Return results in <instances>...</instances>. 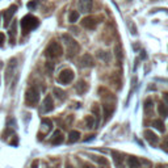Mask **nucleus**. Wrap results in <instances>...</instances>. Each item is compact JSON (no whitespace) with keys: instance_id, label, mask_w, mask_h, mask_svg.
<instances>
[{"instance_id":"34","label":"nucleus","mask_w":168,"mask_h":168,"mask_svg":"<svg viewBox=\"0 0 168 168\" xmlns=\"http://www.w3.org/2000/svg\"><path fill=\"white\" fill-rule=\"evenodd\" d=\"M37 4H38L37 0H33V2H29V3H28V8H29V9H33L34 7H37Z\"/></svg>"},{"instance_id":"3","label":"nucleus","mask_w":168,"mask_h":168,"mask_svg":"<svg viewBox=\"0 0 168 168\" xmlns=\"http://www.w3.org/2000/svg\"><path fill=\"white\" fill-rule=\"evenodd\" d=\"M62 54H63V47H62L60 43L57 42V41H51L50 43H49V46L46 47V50H45V55L50 59L59 58Z\"/></svg>"},{"instance_id":"8","label":"nucleus","mask_w":168,"mask_h":168,"mask_svg":"<svg viewBox=\"0 0 168 168\" xmlns=\"http://www.w3.org/2000/svg\"><path fill=\"white\" fill-rule=\"evenodd\" d=\"M16 11H17V7L15 5V4H12V5L4 12V26H5V28L7 26H9L11 21H12V17L16 13Z\"/></svg>"},{"instance_id":"33","label":"nucleus","mask_w":168,"mask_h":168,"mask_svg":"<svg viewBox=\"0 0 168 168\" xmlns=\"http://www.w3.org/2000/svg\"><path fill=\"white\" fill-rule=\"evenodd\" d=\"M162 150H164L166 152H168V137L163 141V143H162Z\"/></svg>"},{"instance_id":"4","label":"nucleus","mask_w":168,"mask_h":168,"mask_svg":"<svg viewBox=\"0 0 168 168\" xmlns=\"http://www.w3.org/2000/svg\"><path fill=\"white\" fill-rule=\"evenodd\" d=\"M38 101H39V91L36 87H30L25 93V103L29 107H34Z\"/></svg>"},{"instance_id":"22","label":"nucleus","mask_w":168,"mask_h":168,"mask_svg":"<svg viewBox=\"0 0 168 168\" xmlns=\"http://www.w3.org/2000/svg\"><path fill=\"white\" fill-rule=\"evenodd\" d=\"M112 155H113V160H114V163H116L117 166H120L121 163H122V160H123L122 155H121L120 152H117V151H112Z\"/></svg>"},{"instance_id":"21","label":"nucleus","mask_w":168,"mask_h":168,"mask_svg":"<svg viewBox=\"0 0 168 168\" xmlns=\"http://www.w3.org/2000/svg\"><path fill=\"white\" fill-rule=\"evenodd\" d=\"M152 126L155 127L156 130H159V131H160V133H164V131H166L164 122H163L162 120H155V121H152Z\"/></svg>"},{"instance_id":"17","label":"nucleus","mask_w":168,"mask_h":168,"mask_svg":"<svg viewBox=\"0 0 168 168\" xmlns=\"http://www.w3.org/2000/svg\"><path fill=\"white\" fill-rule=\"evenodd\" d=\"M79 138H80V131H78V130L70 131V134H68V143H75V142H78Z\"/></svg>"},{"instance_id":"30","label":"nucleus","mask_w":168,"mask_h":168,"mask_svg":"<svg viewBox=\"0 0 168 168\" xmlns=\"http://www.w3.org/2000/svg\"><path fill=\"white\" fill-rule=\"evenodd\" d=\"M45 68H46V72L49 75H51L53 71H54V63H53V62H47V63L45 64Z\"/></svg>"},{"instance_id":"7","label":"nucleus","mask_w":168,"mask_h":168,"mask_svg":"<svg viewBox=\"0 0 168 168\" xmlns=\"http://www.w3.org/2000/svg\"><path fill=\"white\" fill-rule=\"evenodd\" d=\"M80 24H82L83 28L93 30V29H96L99 21H97V19H96V17H93V16H88V17H84V19L80 21Z\"/></svg>"},{"instance_id":"20","label":"nucleus","mask_w":168,"mask_h":168,"mask_svg":"<svg viewBox=\"0 0 168 168\" xmlns=\"http://www.w3.org/2000/svg\"><path fill=\"white\" fill-rule=\"evenodd\" d=\"M127 164H129L130 168H139L141 162L138 160V158H135V156H130L129 159H127Z\"/></svg>"},{"instance_id":"29","label":"nucleus","mask_w":168,"mask_h":168,"mask_svg":"<svg viewBox=\"0 0 168 168\" xmlns=\"http://www.w3.org/2000/svg\"><path fill=\"white\" fill-rule=\"evenodd\" d=\"M15 36H16V23H13L11 29H9V39L11 42H15Z\"/></svg>"},{"instance_id":"39","label":"nucleus","mask_w":168,"mask_h":168,"mask_svg":"<svg viewBox=\"0 0 168 168\" xmlns=\"http://www.w3.org/2000/svg\"><path fill=\"white\" fill-rule=\"evenodd\" d=\"M156 168H168V164H158Z\"/></svg>"},{"instance_id":"6","label":"nucleus","mask_w":168,"mask_h":168,"mask_svg":"<svg viewBox=\"0 0 168 168\" xmlns=\"http://www.w3.org/2000/svg\"><path fill=\"white\" fill-rule=\"evenodd\" d=\"M16 67H17V59L16 58L9 59V62H8V64H7V68H5V83L11 82V79L13 78V75H15Z\"/></svg>"},{"instance_id":"35","label":"nucleus","mask_w":168,"mask_h":168,"mask_svg":"<svg viewBox=\"0 0 168 168\" xmlns=\"http://www.w3.org/2000/svg\"><path fill=\"white\" fill-rule=\"evenodd\" d=\"M4 39H5V34H3V33H0V45L4 42Z\"/></svg>"},{"instance_id":"25","label":"nucleus","mask_w":168,"mask_h":168,"mask_svg":"<svg viewBox=\"0 0 168 168\" xmlns=\"http://www.w3.org/2000/svg\"><path fill=\"white\" fill-rule=\"evenodd\" d=\"M114 54H116L117 62L118 63H121V60H122V49H121L120 45H116V47H114Z\"/></svg>"},{"instance_id":"15","label":"nucleus","mask_w":168,"mask_h":168,"mask_svg":"<svg viewBox=\"0 0 168 168\" xmlns=\"http://www.w3.org/2000/svg\"><path fill=\"white\" fill-rule=\"evenodd\" d=\"M109 80H110V83H112L114 87L117 88V89H120V88H121V78H120V74H118V72H113V75L110 76Z\"/></svg>"},{"instance_id":"23","label":"nucleus","mask_w":168,"mask_h":168,"mask_svg":"<svg viewBox=\"0 0 168 168\" xmlns=\"http://www.w3.org/2000/svg\"><path fill=\"white\" fill-rule=\"evenodd\" d=\"M79 20V12L78 11H71L70 12V15H68V21L71 24L74 23H76V21Z\"/></svg>"},{"instance_id":"32","label":"nucleus","mask_w":168,"mask_h":168,"mask_svg":"<svg viewBox=\"0 0 168 168\" xmlns=\"http://www.w3.org/2000/svg\"><path fill=\"white\" fill-rule=\"evenodd\" d=\"M92 113H95L97 116V121H100V109H99V105L95 104L93 108H92Z\"/></svg>"},{"instance_id":"31","label":"nucleus","mask_w":168,"mask_h":168,"mask_svg":"<svg viewBox=\"0 0 168 168\" xmlns=\"http://www.w3.org/2000/svg\"><path fill=\"white\" fill-rule=\"evenodd\" d=\"M93 159H95L97 163H99V164H103V166H108V163H109L105 158H97V156H93Z\"/></svg>"},{"instance_id":"9","label":"nucleus","mask_w":168,"mask_h":168,"mask_svg":"<svg viewBox=\"0 0 168 168\" xmlns=\"http://www.w3.org/2000/svg\"><path fill=\"white\" fill-rule=\"evenodd\" d=\"M92 7H93V3L92 0H79V9L83 13H88L92 11Z\"/></svg>"},{"instance_id":"11","label":"nucleus","mask_w":168,"mask_h":168,"mask_svg":"<svg viewBox=\"0 0 168 168\" xmlns=\"http://www.w3.org/2000/svg\"><path fill=\"white\" fill-rule=\"evenodd\" d=\"M63 141H64V137H63V134H62V131L55 130L54 134H53V137H51V144L58 146V144L63 143Z\"/></svg>"},{"instance_id":"14","label":"nucleus","mask_w":168,"mask_h":168,"mask_svg":"<svg viewBox=\"0 0 168 168\" xmlns=\"http://www.w3.org/2000/svg\"><path fill=\"white\" fill-rule=\"evenodd\" d=\"M103 110H104L105 121H107L108 118L110 117V114L113 113V110H114V105H113V104H109V103H104V105H103Z\"/></svg>"},{"instance_id":"26","label":"nucleus","mask_w":168,"mask_h":168,"mask_svg":"<svg viewBox=\"0 0 168 168\" xmlns=\"http://www.w3.org/2000/svg\"><path fill=\"white\" fill-rule=\"evenodd\" d=\"M97 57H99L100 59H103L104 62L110 60V53H107V51H99L97 53Z\"/></svg>"},{"instance_id":"27","label":"nucleus","mask_w":168,"mask_h":168,"mask_svg":"<svg viewBox=\"0 0 168 168\" xmlns=\"http://www.w3.org/2000/svg\"><path fill=\"white\" fill-rule=\"evenodd\" d=\"M86 127H88V129L95 127V118L92 116H87L86 117Z\"/></svg>"},{"instance_id":"18","label":"nucleus","mask_w":168,"mask_h":168,"mask_svg":"<svg viewBox=\"0 0 168 168\" xmlns=\"http://www.w3.org/2000/svg\"><path fill=\"white\" fill-rule=\"evenodd\" d=\"M51 129H53V122L50 120H47V118H43L42 120V131L45 133V134H47Z\"/></svg>"},{"instance_id":"19","label":"nucleus","mask_w":168,"mask_h":168,"mask_svg":"<svg viewBox=\"0 0 168 168\" xmlns=\"http://www.w3.org/2000/svg\"><path fill=\"white\" fill-rule=\"evenodd\" d=\"M158 112H159V114L163 117V118H166V117H168V107L166 104H163V103H160L158 105Z\"/></svg>"},{"instance_id":"24","label":"nucleus","mask_w":168,"mask_h":168,"mask_svg":"<svg viewBox=\"0 0 168 168\" xmlns=\"http://www.w3.org/2000/svg\"><path fill=\"white\" fill-rule=\"evenodd\" d=\"M53 92H54V95L58 97L59 100H64L66 99V92L63 89H60V88H54Z\"/></svg>"},{"instance_id":"41","label":"nucleus","mask_w":168,"mask_h":168,"mask_svg":"<svg viewBox=\"0 0 168 168\" xmlns=\"http://www.w3.org/2000/svg\"><path fill=\"white\" fill-rule=\"evenodd\" d=\"M100 168H108V167H107V166H104V167H100Z\"/></svg>"},{"instance_id":"37","label":"nucleus","mask_w":168,"mask_h":168,"mask_svg":"<svg viewBox=\"0 0 168 168\" xmlns=\"http://www.w3.org/2000/svg\"><path fill=\"white\" fill-rule=\"evenodd\" d=\"M83 168H95V167L91 166V164H88V163H84V164H83Z\"/></svg>"},{"instance_id":"10","label":"nucleus","mask_w":168,"mask_h":168,"mask_svg":"<svg viewBox=\"0 0 168 168\" xmlns=\"http://www.w3.org/2000/svg\"><path fill=\"white\" fill-rule=\"evenodd\" d=\"M143 135H144L146 141H147L150 144H154V146H155V144L158 143V141H159V138L156 137V134H155V133H152V130H144Z\"/></svg>"},{"instance_id":"16","label":"nucleus","mask_w":168,"mask_h":168,"mask_svg":"<svg viewBox=\"0 0 168 168\" xmlns=\"http://www.w3.org/2000/svg\"><path fill=\"white\" fill-rule=\"evenodd\" d=\"M87 89H88V84L84 82V80H80V82H78V84H76V92L79 95H84L87 92Z\"/></svg>"},{"instance_id":"28","label":"nucleus","mask_w":168,"mask_h":168,"mask_svg":"<svg viewBox=\"0 0 168 168\" xmlns=\"http://www.w3.org/2000/svg\"><path fill=\"white\" fill-rule=\"evenodd\" d=\"M152 107H154V101H152V99H150V97H148V99H146V100H144V107H143L146 112H148L150 109H152Z\"/></svg>"},{"instance_id":"1","label":"nucleus","mask_w":168,"mask_h":168,"mask_svg":"<svg viewBox=\"0 0 168 168\" xmlns=\"http://www.w3.org/2000/svg\"><path fill=\"white\" fill-rule=\"evenodd\" d=\"M62 39H63V42L66 43V47H67V57L68 58H72V57L76 55L79 53V50H80L79 43L75 41L70 34H63V36H62Z\"/></svg>"},{"instance_id":"13","label":"nucleus","mask_w":168,"mask_h":168,"mask_svg":"<svg viewBox=\"0 0 168 168\" xmlns=\"http://www.w3.org/2000/svg\"><path fill=\"white\" fill-rule=\"evenodd\" d=\"M43 112L45 113H49L54 109V103H53V97L51 96H46L45 100H43Z\"/></svg>"},{"instance_id":"40","label":"nucleus","mask_w":168,"mask_h":168,"mask_svg":"<svg viewBox=\"0 0 168 168\" xmlns=\"http://www.w3.org/2000/svg\"><path fill=\"white\" fill-rule=\"evenodd\" d=\"M66 168H74L72 166H66Z\"/></svg>"},{"instance_id":"2","label":"nucleus","mask_w":168,"mask_h":168,"mask_svg":"<svg viewBox=\"0 0 168 168\" xmlns=\"http://www.w3.org/2000/svg\"><path fill=\"white\" fill-rule=\"evenodd\" d=\"M38 25H39V20L32 15H26L23 17V20H21V28H23L24 34L29 33L30 30H33V29H36Z\"/></svg>"},{"instance_id":"38","label":"nucleus","mask_w":168,"mask_h":168,"mask_svg":"<svg viewBox=\"0 0 168 168\" xmlns=\"http://www.w3.org/2000/svg\"><path fill=\"white\" fill-rule=\"evenodd\" d=\"M163 100H164L166 104L168 105V93H164V96H163Z\"/></svg>"},{"instance_id":"36","label":"nucleus","mask_w":168,"mask_h":168,"mask_svg":"<svg viewBox=\"0 0 168 168\" xmlns=\"http://www.w3.org/2000/svg\"><path fill=\"white\" fill-rule=\"evenodd\" d=\"M30 168H38V160H34L32 163V167H30Z\"/></svg>"},{"instance_id":"5","label":"nucleus","mask_w":168,"mask_h":168,"mask_svg":"<svg viewBox=\"0 0 168 168\" xmlns=\"http://www.w3.org/2000/svg\"><path fill=\"white\" fill-rule=\"evenodd\" d=\"M74 78H75V74H74L72 70H70V68L62 70V71L59 72V75H58V83L68 84V83H71L74 80Z\"/></svg>"},{"instance_id":"12","label":"nucleus","mask_w":168,"mask_h":168,"mask_svg":"<svg viewBox=\"0 0 168 168\" xmlns=\"http://www.w3.org/2000/svg\"><path fill=\"white\" fill-rule=\"evenodd\" d=\"M93 58L89 55V54H84L82 55V58H80V66L82 67H92L93 66Z\"/></svg>"}]
</instances>
